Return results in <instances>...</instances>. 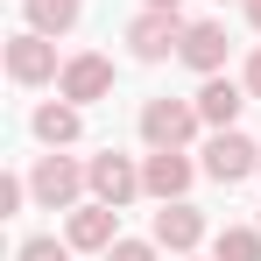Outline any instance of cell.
<instances>
[{"instance_id":"3957f363","label":"cell","mask_w":261,"mask_h":261,"mask_svg":"<svg viewBox=\"0 0 261 261\" xmlns=\"http://www.w3.org/2000/svg\"><path fill=\"white\" fill-rule=\"evenodd\" d=\"M198 127H205L198 120V99H148L141 106V141L148 148H184Z\"/></svg>"},{"instance_id":"44dd1931","label":"cell","mask_w":261,"mask_h":261,"mask_svg":"<svg viewBox=\"0 0 261 261\" xmlns=\"http://www.w3.org/2000/svg\"><path fill=\"white\" fill-rule=\"evenodd\" d=\"M148 7H184V0H148Z\"/></svg>"},{"instance_id":"ffe728a7","label":"cell","mask_w":261,"mask_h":261,"mask_svg":"<svg viewBox=\"0 0 261 261\" xmlns=\"http://www.w3.org/2000/svg\"><path fill=\"white\" fill-rule=\"evenodd\" d=\"M247 21H254V29H261V0H247Z\"/></svg>"},{"instance_id":"8fae6325","label":"cell","mask_w":261,"mask_h":261,"mask_svg":"<svg viewBox=\"0 0 261 261\" xmlns=\"http://www.w3.org/2000/svg\"><path fill=\"white\" fill-rule=\"evenodd\" d=\"M226 49H233V43H226V21H191L176 57H184L198 78H212V71H226Z\"/></svg>"},{"instance_id":"6da1fadb","label":"cell","mask_w":261,"mask_h":261,"mask_svg":"<svg viewBox=\"0 0 261 261\" xmlns=\"http://www.w3.org/2000/svg\"><path fill=\"white\" fill-rule=\"evenodd\" d=\"M29 191H36V205H43V212H71V205L92 191V176H85V163H71V155H57V148H49L43 163L29 170Z\"/></svg>"},{"instance_id":"ba28073f","label":"cell","mask_w":261,"mask_h":261,"mask_svg":"<svg viewBox=\"0 0 261 261\" xmlns=\"http://www.w3.org/2000/svg\"><path fill=\"white\" fill-rule=\"evenodd\" d=\"M64 240H71L78 254H106V247L120 240V205H99V198H92V205H71V212H64Z\"/></svg>"},{"instance_id":"5bb4252c","label":"cell","mask_w":261,"mask_h":261,"mask_svg":"<svg viewBox=\"0 0 261 261\" xmlns=\"http://www.w3.org/2000/svg\"><path fill=\"white\" fill-rule=\"evenodd\" d=\"M21 7H29V29L36 36H71L78 14H85V0H21Z\"/></svg>"},{"instance_id":"9c48e42d","label":"cell","mask_w":261,"mask_h":261,"mask_svg":"<svg viewBox=\"0 0 261 261\" xmlns=\"http://www.w3.org/2000/svg\"><path fill=\"white\" fill-rule=\"evenodd\" d=\"M85 176H92V198H99V205H120V212H127L134 198H148V191H141V163L113 155V148H106V155H92Z\"/></svg>"},{"instance_id":"2e32d148","label":"cell","mask_w":261,"mask_h":261,"mask_svg":"<svg viewBox=\"0 0 261 261\" xmlns=\"http://www.w3.org/2000/svg\"><path fill=\"white\" fill-rule=\"evenodd\" d=\"M71 254H78V247H71V240H49V233H36V240L14 247V261H71Z\"/></svg>"},{"instance_id":"e0dca14e","label":"cell","mask_w":261,"mask_h":261,"mask_svg":"<svg viewBox=\"0 0 261 261\" xmlns=\"http://www.w3.org/2000/svg\"><path fill=\"white\" fill-rule=\"evenodd\" d=\"M29 198H36V191H29V176H0V219H14Z\"/></svg>"},{"instance_id":"4fadbf2b","label":"cell","mask_w":261,"mask_h":261,"mask_svg":"<svg viewBox=\"0 0 261 261\" xmlns=\"http://www.w3.org/2000/svg\"><path fill=\"white\" fill-rule=\"evenodd\" d=\"M240 106H247V85H233L226 71H212V78L198 85V120H205V127H233Z\"/></svg>"},{"instance_id":"30bf717a","label":"cell","mask_w":261,"mask_h":261,"mask_svg":"<svg viewBox=\"0 0 261 261\" xmlns=\"http://www.w3.org/2000/svg\"><path fill=\"white\" fill-rule=\"evenodd\" d=\"M148 240L163 247V254H198V240H205V212L191 205V198H170L155 226H148Z\"/></svg>"},{"instance_id":"52a82bcc","label":"cell","mask_w":261,"mask_h":261,"mask_svg":"<svg viewBox=\"0 0 261 261\" xmlns=\"http://www.w3.org/2000/svg\"><path fill=\"white\" fill-rule=\"evenodd\" d=\"M191 184H198V163H191L184 148H148V155H141V191H148L155 205L184 198Z\"/></svg>"},{"instance_id":"ac0fdd59","label":"cell","mask_w":261,"mask_h":261,"mask_svg":"<svg viewBox=\"0 0 261 261\" xmlns=\"http://www.w3.org/2000/svg\"><path fill=\"white\" fill-rule=\"evenodd\" d=\"M155 254H163L155 240H113L106 247V261H155Z\"/></svg>"},{"instance_id":"277c9868","label":"cell","mask_w":261,"mask_h":261,"mask_svg":"<svg viewBox=\"0 0 261 261\" xmlns=\"http://www.w3.org/2000/svg\"><path fill=\"white\" fill-rule=\"evenodd\" d=\"M205 176H212V184L261 176V148H254L240 127H212V141H205Z\"/></svg>"},{"instance_id":"9a60e30c","label":"cell","mask_w":261,"mask_h":261,"mask_svg":"<svg viewBox=\"0 0 261 261\" xmlns=\"http://www.w3.org/2000/svg\"><path fill=\"white\" fill-rule=\"evenodd\" d=\"M212 261H261V226H226L212 240Z\"/></svg>"},{"instance_id":"d6986e66","label":"cell","mask_w":261,"mask_h":261,"mask_svg":"<svg viewBox=\"0 0 261 261\" xmlns=\"http://www.w3.org/2000/svg\"><path fill=\"white\" fill-rule=\"evenodd\" d=\"M240 85H247V99H261V49L247 57V78H240Z\"/></svg>"},{"instance_id":"7a4b0ae2","label":"cell","mask_w":261,"mask_h":261,"mask_svg":"<svg viewBox=\"0 0 261 261\" xmlns=\"http://www.w3.org/2000/svg\"><path fill=\"white\" fill-rule=\"evenodd\" d=\"M184 29H191V21H184L176 7H141V14L127 21L134 64H163V57H176V49H184Z\"/></svg>"},{"instance_id":"8992f818","label":"cell","mask_w":261,"mask_h":261,"mask_svg":"<svg viewBox=\"0 0 261 261\" xmlns=\"http://www.w3.org/2000/svg\"><path fill=\"white\" fill-rule=\"evenodd\" d=\"M57 99H71V106H92V99H113V57H99V49H78V57H64V78H57Z\"/></svg>"},{"instance_id":"5b68a950","label":"cell","mask_w":261,"mask_h":261,"mask_svg":"<svg viewBox=\"0 0 261 261\" xmlns=\"http://www.w3.org/2000/svg\"><path fill=\"white\" fill-rule=\"evenodd\" d=\"M7 78H14V85H49V78H64L57 43L36 36V29H14V36H7Z\"/></svg>"},{"instance_id":"7c38bea8","label":"cell","mask_w":261,"mask_h":261,"mask_svg":"<svg viewBox=\"0 0 261 261\" xmlns=\"http://www.w3.org/2000/svg\"><path fill=\"white\" fill-rule=\"evenodd\" d=\"M29 127H36V141H43V148H71V141L85 134V106L49 99V106H36V113H29Z\"/></svg>"}]
</instances>
